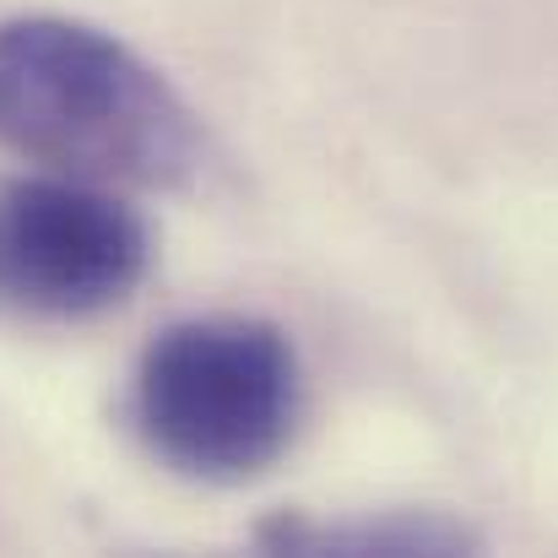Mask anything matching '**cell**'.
Wrapping results in <instances>:
<instances>
[{"label": "cell", "instance_id": "7a4b0ae2", "mask_svg": "<svg viewBox=\"0 0 558 558\" xmlns=\"http://www.w3.org/2000/svg\"><path fill=\"white\" fill-rule=\"evenodd\" d=\"M131 423L147 456L190 483H250L304 423L299 348L260 315L174 320L136 359Z\"/></svg>", "mask_w": 558, "mask_h": 558}, {"label": "cell", "instance_id": "3957f363", "mask_svg": "<svg viewBox=\"0 0 558 558\" xmlns=\"http://www.w3.org/2000/svg\"><path fill=\"white\" fill-rule=\"evenodd\" d=\"M153 266V233L114 185L22 174L0 185V315L76 326L120 310Z\"/></svg>", "mask_w": 558, "mask_h": 558}, {"label": "cell", "instance_id": "6da1fadb", "mask_svg": "<svg viewBox=\"0 0 558 558\" xmlns=\"http://www.w3.org/2000/svg\"><path fill=\"white\" fill-rule=\"evenodd\" d=\"M0 147L98 185L180 190L206 169L180 87L120 33L60 11L0 16Z\"/></svg>", "mask_w": 558, "mask_h": 558}, {"label": "cell", "instance_id": "277c9868", "mask_svg": "<svg viewBox=\"0 0 558 558\" xmlns=\"http://www.w3.org/2000/svg\"><path fill=\"white\" fill-rule=\"evenodd\" d=\"M271 548L282 554H385V558H445V554H477V532L439 515V510H385V515H359L337 526L315 521H282L271 532Z\"/></svg>", "mask_w": 558, "mask_h": 558}]
</instances>
